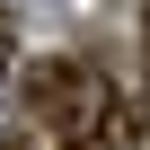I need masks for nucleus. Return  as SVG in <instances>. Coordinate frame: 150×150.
<instances>
[{"mask_svg": "<svg viewBox=\"0 0 150 150\" xmlns=\"http://www.w3.org/2000/svg\"><path fill=\"white\" fill-rule=\"evenodd\" d=\"M0 150H44V132H35V124H9V132H0Z\"/></svg>", "mask_w": 150, "mask_h": 150, "instance_id": "nucleus-1", "label": "nucleus"}, {"mask_svg": "<svg viewBox=\"0 0 150 150\" xmlns=\"http://www.w3.org/2000/svg\"><path fill=\"white\" fill-rule=\"evenodd\" d=\"M9 44H18V27H9V9H0V71H9Z\"/></svg>", "mask_w": 150, "mask_h": 150, "instance_id": "nucleus-3", "label": "nucleus"}, {"mask_svg": "<svg viewBox=\"0 0 150 150\" xmlns=\"http://www.w3.org/2000/svg\"><path fill=\"white\" fill-rule=\"evenodd\" d=\"M141 106H150V0H141Z\"/></svg>", "mask_w": 150, "mask_h": 150, "instance_id": "nucleus-2", "label": "nucleus"}]
</instances>
